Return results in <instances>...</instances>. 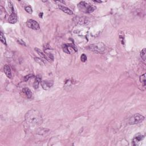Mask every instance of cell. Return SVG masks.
Wrapping results in <instances>:
<instances>
[{
  "label": "cell",
  "mask_w": 146,
  "mask_h": 146,
  "mask_svg": "<svg viewBox=\"0 0 146 146\" xmlns=\"http://www.w3.org/2000/svg\"><path fill=\"white\" fill-rule=\"evenodd\" d=\"M10 9L11 10V14L9 18V19H8V21L10 24H16V22H17V15H16L15 12H14V9L13 6H12Z\"/></svg>",
  "instance_id": "6"
},
{
  "label": "cell",
  "mask_w": 146,
  "mask_h": 146,
  "mask_svg": "<svg viewBox=\"0 0 146 146\" xmlns=\"http://www.w3.org/2000/svg\"><path fill=\"white\" fill-rule=\"evenodd\" d=\"M18 43H20L21 45H24V46H26V44H25V43L24 42V41H19V40H18Z\"/></svg>",
  "instance_id": "22"
},
{
  "label": "cell",
  "mask_w": 146,
  "mask_h": 146,
  "mask_svg": "<svg viewBox=\"0 0 146 146\" xmlns=\"http://www.w3.org/2000/svg\"><path fill=\"white\" fill-rule=\"evenodd\" d=\"M33 77H34V75H33V74H29V75L25 76V77H24V81H25V82H27V81H28L29 79H30Z\"/></svg>",
  "instance_id": "20"
},
{
  "label": "cell",
  "mask_w": 146,
  "mask_h": 146,
  "mask_svg": "<svg viewBox=\"0 0 146 146\" xmlns=\"http://www.w3.org/2000/svg\"><path fill=\"white\" fill-rule=\"evenodd\" d=\"M63 48V50H64V52H65L66 53H67V54H70V52L69 51V49H68V46L67 45H64L62 46Z\"/></svg>",
  "instance_id": "19"
},
{
  "label": "cell",
  "mask_w": 146,
  "mask_h": 146,
  "mask_svg": "<svg viewBox=\"0 0 146 146\" xmlns=\"http://www.w3.org/2000/svg\"><path fill=\"white\" fill-rule=\"evenodd\" d=\"M93 1L94 2H97V3H101L102 2V1H97V0H96V1H95V0H94V1Z\"/></svg>",
  "instance_id": "23"
},
{
  "label": "cell",
  "mask_w": 146,
  "mask_h": 146,
  "mask_svg": "<svg viewBox=\"0 0 146 146\" xmlns=\"http://www.w3.org/2000/svg\"><path fill=\"white\" fill-rule=\"evenodd\" d=\"M144 117L139 114H136L129 118V123L130 124H136L144 121Z\"/></svg>",
  "instance_id": "4"
},
{
  "label": "cell",
  "mask_w": 146,
  "mask_h": 146,
  "mask_svg": "<svg viewBox=\"0 0 146 146\" xmlns=\"http://www.w3.org/2000/svg\"><path fill=\"white\" fill-rule=\"evenodd\" d=\"M81 61H82V62H85L86 61L87 59V56H86L85 54H82V56H81Z\"/></svg>",
  "instance_id": "21"
},
{
  "label": "cell",
  "mask_w": 146,
  "mask_h": 146,
  "mask_svg": "<svg viewBox=\"0 0 146 146\" xmlns=\"http://www.w3.org/2000/svg\"><path fill=\"white\" fill-rule=\"evenodd\" d=\"M22 92L25 95L27 98L30 99L32 97V92L29 88H24L22 89Z\"/></svg>",
  "instance_id": "11"
},
{
  "label": "cell",
  "mask_w": 146,
  "mask_h": 146,
  "mask_svg": "<svg viewBox=\"0 0 146 146\" xmlns=\"http://www.w3.org/2000/svg\"><path fill=\"white\" fill-rule=\"evenodd\" d=\"M35 50L36 51L37 53H38V54L41 57L43 58V59L47 60V61H50L49 58L48 57V56H47L45 54H44V53H43V52L40 49H39L38 48H35Z\"/></svg>",
  "instance_id": "12"
},
{
  "label": "cell",
  "mask_w": 146,
  "mask_h": 146,
  "mask_svg": "<svg viewBox=\"0 0 146 146\" xmlns=\"http://www.w3.org/2000/svg\"><path fill=\"white\" fill-rule=\"evenodd\" d=\"M42 87L45 90H48L53 85V82L52 81H43L41 82Z\"/></svg>",
  "instance_id": "8"
},
{
  "label": "cell",
  "mask_w": 146,
  "mask_h": 146,
  "mask_svg": "<svg viewBox=\"0 0 146 146\" xmlns=\"http://www.w3.org/2000/svg\"><path fill=\"white\" fill-rule=\"evenodd\" d=\"M34 60H35V61L36 62L38 63L39 64H40V65L45 64V62H44V61H43V60L42 59H41V58H34Z\"/></svg>",
  "instance_id": "18"
},
{
  "label": "cell",
  "mask_w": 146,
  "mask_h": 146,
  "mask_svg": "<svg viewBox=\"0 0 146 146\" xmlns=\"http://www.w3.org/2000/svg\"><path fill=\"white\" fill-rule=\"evenodd\" d=\"M40 82H41V77H39V76H37L36 78H35V80L33 85V86L34 87V89H37L38 88L39 85H40Z\"/></svg>",
  "instance_id": "13"
},
{
  "label": "cell",
  "mask_w": 146,
  "mask_h": 146,
  "mask_svg": "<svg viewBox=\"0 0 146 146\" xmlns=\"http://www.w3.org/2000/svg\"><path fill=\"white\" fill-rule=\"evenodd\" d=\"M25 120L30 128L40 126L43 122L41 113L35 110H31L27 112L25 115Z\"/></svg>",
  "instance_id": "1"
},
{
  "label": "cell",
  "mask_w": 146,
  "mask_h": 146,
  "mask_svg": "<svg viewBox=\"0 0 146 146\" xmlns=\"http://www.w3.org/2000/svg\"><path fill=\"white\" fill-rule=\"evenodd\" d=\"M88 49L90 51L99 54H103L106 51V46L103 43L92 44L88 47Z\"/></svg>",
  "instance_id": "3"
},
{
  "label": "cell",
  "mask_w": 146,
  "mask_h": 146,
  "mask_svg": "<svg viewBox=\"0 0 146 146\" xmlns=\"http://www.w3.org/2000/svg\"><path fill=\"white\" fill-rule=\"evenodd\" d=\"M4 71L8 78H12V71H11L10 68L7 65H5L4 66Z\"/></svg>",
  "instance_id": "10"
},
{
  "label": "cell",
  "mask_w": 146,
  "mask_h": 146,
  "mask_svg": "<svg viewBox=\"0 0 146 146\" xmlns=\"http://www.w3.org/2000/svg\"><path fill=\"white\" fill-rule=\"evenodd\" d=\"M25 9L26 12H27L29 14H32V13H33V10H32V8L30 6H26L25 8Z\"/></svg>",
  "instance_id": "17"
},
{
  "label": "cell",
  "mask_w": 146,
  "mask_h": 146,
  "mask_svg": "<svg viewBox=\"0 0 146 146\" xmlns=\"http://www.w3.org/2000/svg\"><path fill=\"white\" fill-rule=\"evenodd\" d=\"M26 25L29 28L31 29H33V30H37L40 29V25H39L38 22L34 20H33V19H28L27 21L26 22Z\"/></svg>",
  "instance_id": "5"
},
{
  "label": "cell",
  "mask_w": 146,
  "mask_h": 146,
  "mask_svg": "<svg viewBox=\"0 0 146 146\" xmlns=\"http://www.w3.org/2000/svg\"><path fill=\"white\" fill-rule=\"evenodd\" d=\"M146 49L145 48L143 49L142 50V51H141L140 53V56H141V58H142V59H143V61L144 62L146 61Z\"/></svg>",
  "instance_id": "14"
},
{
  "label": "cell",
  "mask_w": 146,
  "mask_h": 146,
  "mask_svg": "<svg viewBox=\"0 0 146 146\" xmlns=\"http://www.w3.org/2000/svg\"><path fill=\"white\" fill-rule=\"evenodd\" d=\"M58 8H59V9L61 10L64 12V13H65L66 14H69V15H72V14H73V12L72 10H71L69 8L63 5L59 4L58 5Z\"/></svg>",
  "instance_id": "9"
},
{
  "label": "cell",
  "mask_w": 146,
  "mask_h": 146,
  "mask_svg": "<svg viewBox=\"0 0 146 146\" xmlns=\"http://www.w3.org/2000/svg\"><path fill=\"white\" fill-rule=\"evenodd\" d=\"M140 82L143 84L144 86H146V74H144L143 75H141L140 77Z\"/></svg>",
  "instance_id": "15"
},
{
  "label": "cell",
  "mask_w": 146,
  "mask_h": 146,
  "mask_svg": "<svg viewBox=\"0 0 146 146\" xmlns=\"http://www.w3.org/2000/svg\"><path fill=\"white\" fill-rule=\"evenodd\" d=\"M0 40H1V41L2 42V43H4V45H6V41L5 37L2 32H1V34H0Z\"/></svg>",
  "instance_id": "16"
},
{
  "label": "cell",
  "mask_w": 146,
  "mask_h": 146,
  "mask_svg": "<svg viewBox=\"0 0 146 146\" xmlns=\"http://www.w3.org/2000/svg\"><path fill=\"white\" fill-rule=\"evenodd\" d=\"M78 8L81 11L85 12L86 13H91L94 12L95 10L97 9V7L94 5H92L88 4V3L82 1L78 4Z\"/></svg>",
  "instance_id": "2"
},
{
  "label": "cell",
  "mask_w": 146,
  "mask_h": 146,
  "mask_svg": "<svg viewBox=\"0 0 146 146\" xmlns=\"http://www.w3.org/2000/svg\"><path fill=\"white\" fill-rule=\"evenodd\" d=\"M143 139H144V136L141 134H140V133H139V134H137L134 137V139H133L132 140L133 144L135 146L138 145L139 143Z\"/></svg>",
  "instance_id": "7"
}]
</instances>
